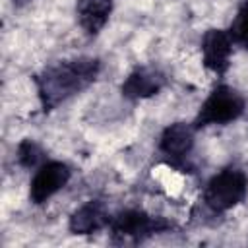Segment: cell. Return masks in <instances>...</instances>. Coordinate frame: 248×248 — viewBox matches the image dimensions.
<instances>
[{
	"label": "cell",
	"mask_w": 248,
	"mask_h": 248,
	"mask_svg": "<svg viewBox=\"0 0 248 248\" xmlns=\"http://www.w3.org/2000/svg\"><path fill=\"white\" fill-rule=\"evenodd\" d=\"M101 64L97 58L79 56L74 60H62L45 68L35 76L37 95L43 110H52L60 103L68 101L76 93L91 85L99 76Z\"/></svg>",
	"instance_id": "cell-1"
},
{
	"label": "cell",
	"mask_w": 248,
	"mask_h": 248,
	"mask_svg": "<svg viewBox=\"0 0 248 248\" xmlns=\"http://www.w3.org/2000/svg\"><path fill=\"white\" fill-rule=\"evenodd\" d=\"M248 192V178L240 169H225L219 174H215L205 190H203V203L215 211L225 213L238 203L244 202Z\"/></svg>",
	"instance_id": "cell-2"
},
{
	"label": "cell",
	"mask_w": 248,
	"mask_h": 248,
	"mask_svg": "<svg viewBox=\"0 0 248 248\" xmlns=\"http://www.w3.org/2000/svg\"><path fill=\"white\" fill-rule=\"evenodd\" d=\"M244 105H246L244 97L236 89L229 85H217L209 93V97L202 103L194 118V128L229 124L244 112Z\"/></svg>",
	"instance_id": "cell-3"
},
{
	"label": "cell",
	"mask_w": 248,
	"mask_h": 248,
	"mask_svg": "<svg viewBox=\"0 0 248 248\" xmlns=\"http://www.w3.org/2000/svg\"><path fill=\"white\" fill-rule=\"evenodd\" d=\"M110 232L114 240L122 242H141L153 234L169 231L172 227L170 221L159 215H149L141 209H126L120 211L116 217H110Z\"/></svg>",
	"instance_id": "cell-4"
},
{
	"label": "cell",
	"mask_w": 248,
	"mask_h": 248,
	"mask_svg": "<svg viewBox=\"0 0 248 248\" xmlns=\"http://www.w3.org/2000/svg\"><path fill=\"white\" fill-rule=\"evenodd\" d=\"M70 167L62 161H46L37 167L31 186H29V200L35 205H43L48 202L56 192H60L70 180Z\"/></svg>",
	"instance_id": "cell-5"
},
{
	"label": "cell",
	"mask_w": 248,
	"mask_h": 248,
	"mask_svg": "<svg viewBox=\"0 0 248 248\" xmlns=\"http://www.w3.org/2000/svg\"><path fill=\"white\" fill-rule=\"evenodd\" d=\"M194 126L186 122H174L167 126L159 138L161 155L174 167H182L194 147Z\"/></svg>",
	"instance_id": "cell-6"
},
{
	"label": "cell",
	"mask_w": 248,
	"mask_h": 248,
	"mask_svg": "<svg viewBox=\"0 0 248 248\" xmlns=\"http://www.w3.org/2000/svg\"><path fill=\"white\" fill-rule=\"evenodd\" d=\"M232 52V41L223 29H207L202 37V58L203 66L221 76L229 70V60Z\"/></svg>",
	"instance_id": "cell-7"
},
{
	"label": "cell",
	"mask_w": 248,
	"mask_h": 248,
	"mask_svg": "<svg viewBox=\"0 0 248 248\" xmlns=\"http://www.w3.org/2000/svg\"><path fill=\"white\" fill-rule=\"evenodd\" d=\"M165 81H167V78L159 70L149 68V66H141V68H136L122 81L120 91L126 99H134V101L149 99L165 87Z\"/></svg>",
	"instance_id": "cell-8"
},
{
	"label": "cell",
	"mask_w": 248,
	"mask_h": 248,
	"mask_svg": "<svg viewBox=\"0 0 248 248\" xmlns=\"http://www.w3.org/2000/svg\"><path fill=\"white\" fill-rule=\"evenodd\" d=\"M110 223L108 211L101 200H89L70 215L68 229L74 234H93Z\"/></svg>",
	"instance_id": "cell-9"
},
{
	"label": "cell",
	"mask_w": 248,
	"mask_h": 248,
	"mask_svg": "<svg viewBox=\"0 0 248 248\" xmlns=\"http://www.w3.org/2000/svg\"><path fill=\"white\" fill-rule=\"evenodd\" d=\"M112 14V0H76V16L87 35H97Z\"/></svg>",
	"instance_id": "cell-10"
},
{
	"label": "cell",
	"mask_w": 248,
	"mask_h": 248,
	"mask_svg": "<svg viewBox=\"0 0 248 248\" xmlns=\"http://www.w3.org/2000/svg\"><path fill=\"white\" fill-rule=\"evenodd\" d=\"M229 37L232 41V45H238L242 48H248V2H244L234 19L231 21V27H229Z\"/></svg>",
	"instance_id": "cell-11"
},
{
	"label": "cell",
	"mask_w": 248,
	"mask_h": 248,
	"mask_svg": "<svg viewBox=\"0 0 248 248\" xmlns=\"http://www.w3.org/2000/svg\"><path fill=\"white\" fill-rule=\"evenodd\" d=\"M17 161L25 169H35L43 165V149L33 140H23L17 145Z\"/></svg>",
	"instance_id": "cell-12"
}]
</instances>
